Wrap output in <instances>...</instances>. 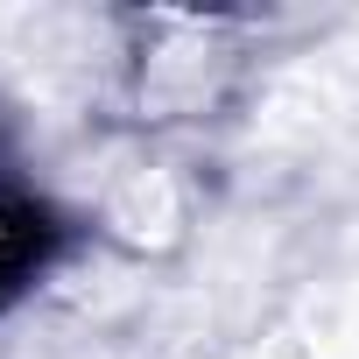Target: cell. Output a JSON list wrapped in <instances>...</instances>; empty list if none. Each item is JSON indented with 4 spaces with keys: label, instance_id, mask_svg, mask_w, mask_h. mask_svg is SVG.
<instances>
[{
    "label": "cell",
    "instance_id": "obj_1",
    "mask_svg": "<svg viewBox=\"0 0 359 359\" xmlns=\"http://www.w3.org/2000/svg\"><path fill=\"white\" fill-rule=\"evenodd\" d=\"M8 268H15V226L0 219V275H8Z\"/></svg>",
    "mask_w": 359,
    "mask_h": 359
}]
</instances>
